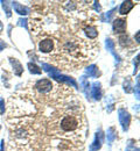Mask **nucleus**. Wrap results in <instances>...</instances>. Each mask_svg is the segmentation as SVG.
Segmentation results:
<instances>
[{"label": "nucleus", "instance_id": "obj_21", "mask_svg": "<svg viewBox=\"0 0 140 151\" xmlns=\"http://www.w3.org/2000/svg\"><path fill=\"white\" fill-rule=\"evenodd\" d=\"M125 41L127 42V36H125V35H124V36H121V37H120V44H121V45H125Z\"/></svg>", "mask_w": 140, "mask_h": 151}, {"label": "nucleus", "instance_id": "obj_8", "mask_svg": "<svg viewBox=\"0 0 140 151\" xmlns=\"http://www.w3.org/2000/svg\"><path fill=\"white\" fill-rule=\"evenodd\" d=\"M102 137H103V135H102L100 132L96 134V138H95L94 143L91 144L90 151H97L98 149H100V147H102Z\"/></svg>", "mask_w": 140, "mask_h": 151}, {"label": "nucleus", "instance_id": "obj_14", "mask_svg": "<svg viewBox=\"0 0 140 151\" xmlns=\"http://www.w3.org/2000/svg\"><path fill=\"white\" fill-rule=\"evenodd\" d=\"M116 137H117V134H116L115 128H110V129H107V142H109L110 144L116 139Z\"/></svg>", "mask_w": 140, "mask_h": 151}, {"label": "nucleus", "instance_id": "obj_1", "mask_svg": "<svg viewBox=\"0 0 140 151\" xmlns=\"http://www.w3.org/2000/svg\"><path fill=\"white\" fill-rule=\"evenodd\" d=\"M42 68H43V70H44L48 75L50 76L52 78H54V79H56V80H59V81H64V83L71 84L74 87H77V83H76L73 78H70V77H68V76L62 75L60 71H57L56 69L52 68L50 65H48V64L43 63V64H42Z\"/></svg>", "mask_w": 140, "mask_h": 151}, {"label": "nucleus", "instance_id": "obj_13", "mask_svg": "<svg viewBox=\"0 0 140 151\" xmlns=\"http://www.w3.org/2000/svg\"><path fill=\"white\" fill-rule=\"evenodd\" d=\"M86 75H89L90 77H98V75H99V71H98L97 65H95V64L90 65V66L86 69Z\"/></svg>", "mask_w": 140, "mask_h": 151}, {"label": "nucleus", "instance_id": "obj_11", "mask_svg": "<svg viewBox=\"0 0 140 151\" xmlns=\"http://www.w3.org/2000/svg\"><path fill=\"white\" fill-rule=\"evenodd\" d=\"M13 7H14L15 12H17L18 14H20V15H26V14L29 13V8H27V7L20 5L19 2H13Z\"/></svg>", "mask_w": 140, "mask_h": 151}, {"label": "nucleus", "instance_id": "obj_24", "mask_svg": "<svg viewBox=\"0 0 140 151\" xmlns=\"http://www.w3.org/2000/svg\"><path fill=\"white\" fill-rule=\"evenodd\" d=\"M126 151H138V149H136L134 147H132V145H130L127 149H126Z\"/></svg>", "mask_w": 140, "mask_h": 151}, {"label": "nucleus", "instance_id": "obj_18", "mask_svg": "<svg viewBox=\"0 0 140 151\" xmlns=\"http://www.w3.org/2000/svg\"><path fill=\"white\" fill-rule=\"evenodd\" d=\"M2 5H4V9H6L7 17L9 18V17H11V9H9V7H8V2H7V1H4V2H2Z\"/></svg>", "mask_w": 140, "mask_h": 151}, {"label": "nucleus", "instance_id": "obj_17", "mask_svg": "<svg viewBox=\"0 0 140 151\" xmlns=\"http://www.w3.org/2000/svg\"><path fill=\"white\" fill-rule=\"evenodd\" d=\"M82 85H83V90H84V92L86 93V95H89V93H88V88L90 87V84L86 81L85 77H82Z\"/></svg>", "mask_w": 140, "mask_h": 151}, {"label": "nucleus", "instance_id": "obj_25", "mask_svg": "<svg viewBox=\"0 0 140 151\" xmlns=\"http://www.w3.org/2000/svg\"><path fill=\"white\" fill-rule=\"evenodd\" d=\"M0 151H4V141L1 142V145H0Z\"/></svg>", "mask_w": 140, "mask_h": 151}, {"label": "nucleus", "instance_id": "obj_9", "mask_svg": "<svg viewBox=\"0 0 140 151\" xmlns=\"http://www.w3.org/2000/svg\"><path fill=\"white\" fill-rule=\"evenodd\" d=\"M133 7H134V4H133L132 1H125V2H123L119 9L120 14H123V15H124V14H127Z\"/></svg>", "mask_w": 140, "mask_h": 151}, {"label": "nucleus", "instance_id": "obj_15", "mask_svg": "<svg viewBox=\"0 0 140 151\" xmlns=\"http://www.w3.org/2000/svg\"><path fill=\"white\" fill-rule=\"evenodd\" d=\"M28 69H29V71H30L32 73H34V75H40L41 73V70L39 69V66L35 65V64H33V63H28Z\"/></svg>", "mask_w": 140, "mask_h": 151}, {"label": "nucleus", "instance_id": "obj_19", "mask_svg": "<svg viewBox=\"0 0 140 151\" xmlns=\"http://www.w3.org/2000/svg\"><path fill=\"white\" fill-rule=\"evenodd\" d=\"M5 112V102L2 99H0V114H4Z\"/></svg>", "mask_w": 140, "mask_h": 151}, {"label": "nucleus", "instance_id": "obj_20", "mask_svg": "<svg viewBox=\"0 0 140 151\" xmlns=\"http://www.w3.org/2000/svg\"><path fill=\"white\" fill-rule=\"evenodd\" d=\"M94 8L97 11V12H99L100 11V5H99V2H97V1H95L94 2Z\"/></svg>", "mask_w": 140, "mask_h": 151}, {"label": "nucleus", "instance_id": "obj_23", "mask_svg": "<svg viewBox=\"0 0 140 151\" xmlns=\"http://www.w3.org/2000/svg\"><path fill=\"white\" fill-rule=\"evenodd\" d=\"M26 22H27V20H22V19L19 20V24L23 26V27H26Z\"/></svg>", "mask_w": 140, "mask_h": 151}, {"label": "nucleus", "instance_id": "obj_4", "mask_svg": "<svg viewBox=\"0 0 140 151\" xmlns=\"http://www.w3.org/2000/svg\"><path fill=\"white\" fill-rule=\"evenodd\" d=\"M35 87H36V90L39 92H41V93H47V92H49L53 88V84L48 79H41V80H39L36 83Z\"/></svg>", "mask_w": 140, "mask_h": 151}, {"label": "nucleus", "instance_id": "obj_6", "mask_svg": "<svg viewBox=\"0 0 140 151\" xmlns=\"http://www.w3.org/2000/svg\"><path fill=\"white\" fill-rule=\"evenodd\" d=\"M113 29L116 33H124L126 29V20L117 19L113 22Z\"/></svg>", "mask_w": 140, "mask_h": 151}, {"label": "nucleus", "instance_id": "obj_16", "mask_svg": "<svg viewBox=\"0 0 140 151\" xmlns=\"http://www.w3.org/2000/svg\"><path fill=\"white\" fill-rule=\"evenodd\" d=\"M106 48H107V50H110V51L116 56V58H118V56H117V55L115 54V51H113V50H115V43L112 42V40H110V38L106 40Z\"/></svg>", "mask_w": 140, "mask_h": 151}, {"label": "nucleus", "instance_id": "obj_12", "mask_svg": "<svg viewBox=\"0 0 140 151\" xmlns=\"http://www.w3.org/2000/svg\"><path fill=\"white\" fill-rule=\"evenodd\" d=\"M85 34H86V36H88L89 38H96L97 37V35H98V32H97L96 27H94V26H89V27L85 28Z\"/></svg>", "mask_w": 140, "mask_h": 151}, {"label": "nucleus", "instance_id": "obj_2", "mask_svg": "<svg viewBox=\"0 0 140 151\" xmlns=\"http://www.w3.org/2000/svg\"><path fill=\"white\" fill-rule=\"evenodd\" d=\"M61 129L63 130V132H74V130H76L77 129V127H78V121L74 117V116H71V115H67V116H64L63 119H62V121H61Z\"/></svg>", "mask_w": 140, "mask_h": 151}, {"label": "nucleus", "instance_id": "obj_7", "mask_svg": "<svg viewBox=\"0 0 140 151\" xmlns=\"http://www.w3.org/2000/svg\"><path fill=\"white\" fill-rule=\"evenodd\" d=\"M9 62H11L13 69H14V73L17 76H21L23 69H22V65L20 64V62L18 59H15V58H9Z\"/></svg>", "mask_w": 140, "mask_h": 151}, {"label": "nucleus", "instance_id": "obj_22", "mask_svg": "<svg viewBox=\"0 0 140 151\" xmlns=\"http://www.w3.org/2000/svg\"><path fill=\"white\" fill-rule=\"evenodd\" d=\"M5 48H6V43H5L4 41H1V40H0V51H1V50H4Z\"/></svg>", "mask_w": 140, "mask_h": 151}, {"label": "nucleus", "instance_id": "obj_3", "mask_svg": "<svg viewBox=\"0 0 140 151\" xmlns=\"http://www.w3.org/2000/svg\"><path fill=\"white\" fill-rule=\"evenodd\" d=\"M118 117H119V122L123 127L124 130H127L128 129V126H130V121H131V116L128 112H126L125 109H119L118 111Z\"/></svg>", "mask_w": 140, "mask_h": 151}, {"label": "nucleus", "instance_id": "obj_10", "mask_svg": "<svg viewBox=\"0 0 140 151\" xmlns=\"http://www.w3.org/2000/svg\"><path fill=\"white\" fill-rule=\"evenodd\" d=\"M92 92H91V94L94 96V99H96V100H99L100 98H102V92H100V84L99 83H94L92 84Z\"/></svg>", "mask_w": 140, "mask_h": 151}, {"label": "nucleus", "instance_id": "obj_5", "mask_svg": "<svg viewBox=\"0 0 140 151\" xmlns=\"http://www.w3.org/2000/svg\"><path fill=\"white\" fill-rule=\"evenodd\" d=\"M53 47H54V43L52 40L47 38V40H43L39 43V50L42 52H49L53 50Z\"/></svg>", "mask_w": 140, "mask_h": 151}]
</instances>
